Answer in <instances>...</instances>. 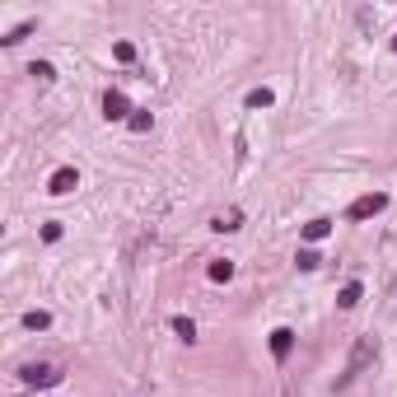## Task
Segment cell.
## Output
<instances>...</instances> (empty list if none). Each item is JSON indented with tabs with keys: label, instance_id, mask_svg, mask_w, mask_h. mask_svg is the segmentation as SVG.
I'll list each match as a JSON object with an SVG mask.
<instances>
[{
	"label": "cell",
	"instance_id": "ac0fdd59",
	"mask_svg": "<svg viewBox=\"0 0 397 397\" xmlns=\"http://www.w3.org/2000/svg\"><path fill=\"white\" fill-rule=\"evenodd\" d=\"M393 52H397V38H393Z\"/></svg>",
	"mask_w": 397,
	"mask_h": 397
},
{
	"label": "cell",
	"instance_id": "3957f363",
	"mask_svg": "<svg viewBox=\"0 0 397 397\" xmlns=\"http://www.w3.org/2000/svg\"><path fill=\"white\" fill-rule=\"evenodd\" d=\"M383 206H388V196H383V192H370V196H355L346 215H350V220H370V215H379Z\"/></svg>",
	"mask_w": 397,
	"mask_h": 397
},
{
	"label": "cell",
	"instance_id": "5bb4252c",
	"mask_svg": "<svg viewBox=\"0 0 397 397\" xmlns=\"http://www.w3.org/2000/svg\"><path fill=\"white\" fill-rule=\"evenodd\" d=\"M28 75L38 79V84H52V75H56V71L47 66V61H33V71H28Z\"/></svg>",
	"mask_w": 397,
	"mask_h": 397
},
{
	"label": "cell",
	"instance_id": "5b68a950",
	"mask_svg": "<svg viewBox=\"0 0 397 397\" xmlns=\"http://www.w3.org/2000/svg\"><path fill=\"white\" fill-rule=\"evenodd\" d=\"M75 187H79V173H75V168H56V173H52V183H47V192L66 196V192H75Z\"/></svg>",
	"mask_w": 397,
	"mask_h": 397
},
{
	"label": "cell",
	"instance_id": "e0dca14e",
	"mask_svg": "<svg viewBox=\"0 0 397 397\" xmlns=\"http://www.w3.org/2000/svg\"><path fill=\"white\" fill-rule=\"evenodd\" d=\"M112 56H117V61H131L136 47H131V42H117V47H112Z\"/></svg>",
	"mask_w": 397,
	"mask_h": 397
},
{
	"label": "cell",
	"instance_id": "7a4b0ae2",
	"mask_svg": "<svg viewBox=\"0 0 397 397\" xmlns=\"http://www.w3.org/2000/svg\"><path fill=\"white\" fill-rule=\"evenodd\" d=\"M131 112H136V107L127 103V94H122V89H107V94H103V117H107V122H122V117L131 122Z\"/></svg>",
	"mask_w": 397,
	"mask_h": 397
},
{
	"label": "cell",
	"instance_id": "30bf717a",
	"mask_svg": "<svg viewBox=\"0 0 397 397\" xmlns=\"http://www.w3.org/2000/svg\"><path fill=\"white\" fill-rule=\"evenodd\" d=\"M327 229H332V220H309V225H304V238L318 243V238H327Z\"/></svg>",
	"mask_w": 397,
	"mask_h": 397
},
{
	"label": "cell",
	"instance_id": "2e32d148",
	"mask_svg": "<svg viewBox=\"0 0 397 397\" xmlns=\"http://www.w3.org/2000/svg\"><path fill=\"white\" fill-rule=\"evenodd\" d=\"M294 262L304 266V271H313V266H318V262H322V257H318L313 248H304V253H299V257H294Z\"/></svg>",
	"mask_w": 397,
	"mask_h": 397
},
{
	"label": "cell",
	"instance_id": "8992f818",
	"mask_svg": "<svg viewBox=\"0 0 397 397\" xmlns=\"http://www.w3.org/2000/svg\"><path fill=\"white\" fill-rule=\"evenodd\" d=\"M290 346H294L290 327H276V332H271V355H276V360H285V355H290Z\"/></svg>",
	"mask_w": 397,
	"mask_h": 397
},
{
	"label": "cell",
	"instance_id": "6da1fadb",
	"mask_svg": "<svg viewBox=\"0 0 397 397\" xmlns=\"http://www.w3.org/2000/svg\"><path fill=\"white\" fill-rule=\"evenodd\" d=\"M374 360H379V342H374V337H360V342H355V350H350V365H346V374H342V388H346V383H355V379L370 370Z\"/></svg>",
	"mask_w": 397,
	"mask_h": 397
},
{
	"label": "cell",
	"instance_id": "9c48e42d",
	"mask_svg": "<svg viewBox=\"0 0 397 397\" xmlns=\"http://www.w3.org/2000/svg\"><path fill=\"white\" fill-rule=\"evenodd\" d=\"M24 327L42 332V327H52V313H42V309H28V313H24Z\"/></svg>",
	"mask_w": 397,
	"mask_h": 397
},
{
	"label": "cell",
	"instance_id": "ba28073f",
	"mask_svg": "<svg viewBox=\"0 0 397 397\" xmlns=\"http://www.w3.org/2000/svg\"><path fill=\"white\" fill-rule=\"evenodd\" d=\"M360 281H350V285H342V294H337V304H342V309H355V304H360Z\"/></svg>",
	"mask_w": 397,
	"mask_h": 397
},
{
	"label": "cell",
	"instance_id": "7c38bea8",
	"mask_svg": "<svg viewBox=\"0 0 397 397\" xmlns=\"http://www.w3.org/2000/svg\"><path fill=\"white\" fill-rule=\"evenodd\" d=\"M173 332H178L183 342H196V322H192V318H173Z\"/></svg>",
	"mask_w": 397,
	"mask_h": 397
},
{
	"label": "cell",
	"instance_id": "9a60e30c",
	"mask_svg": "<svg viewBox=\"0 0 397 397\" xmlns=\"http://www.w3.org/2000/svg\"><path fill=\"white\" fill-rule=\"evenodd\" d=\"M234 276V262H211V281H229Z\"/></svg>",
	"mask_w": 397,
	"mask_h": 397
},
{
	"label": "cell",
	"instance_id": "8fae6325",
	"mask_svg": "<svg viewBox=\"0 0 397 397\" xmlns=\"http://www.w3.org/2000/svg\"><path fill=\"white\" fill-rule=\"evenodd\" d=\"M150 122H155V117H150V107H136L127 127H131V131H150Z\"/></svg>",
	"mask_w": 397,
	"mask_h": 397
},
{
	"label": "cell",
	"instance_id": "52a82bcc",
	"mask_svg": "<svg viewBox=\"0 0 397 397\" xmlns=\"http://www.w3.org/2000/svg\"><path fill=\"white\" fill-rule=\"evenodd\" d=\"M238 220H243V215L229 206V211H220V215L211 220V229H220V234H234V229H238Z\"/></svg>",
	"mask_w": 397,
	"mask_h": 397
},
{
	"label": "cell",
	"instance_id": "277c9868",
	"mask_svg": "<svg viewBox=\"0 0 397 397\" xmlns=\"http://www.w3.org/2000/svg\"><path fill=\"white\" fill-rule=\"evenodd\" d=\"M56 379H61V374H56L52 365H28L24 370V383H33V388H52Z\"/></svg>",
	"mask_w": 397,
	"mask_h": 397
},
{
	"label": "cell",
	"instance_id": "4fadbf2b",
	"mask_svg": "<svg viewBox=\"0 0 397 397\" xmlns=\"http://www.w3.org/2000/svg\"><path fill=\"white\" fill-rule=\"evenodd\" d=\"M271 103H276L271 89H253V94H248V107H271Z\"/></svg>",
	"mask_w": 397,
	"mask_h": 397
}]
</instances>
